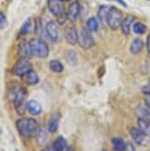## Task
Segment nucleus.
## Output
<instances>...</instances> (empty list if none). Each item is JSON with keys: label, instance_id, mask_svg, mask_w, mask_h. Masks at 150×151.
Instances as JSON below:
<instances>
[{"label": "nucleus", "instance_id": "nucleus-1", "mask_svg": "<svg viewBox=\"0 0 150 151\" xmlns=\"http://www.w3.org/2000/svg\"><path fill=\"white\" fill-rule=\"evenodd\" d=\"M17 129L24 137H32L36 136L39 132L38 122L32 118L20 119L16 122Z\"/></svg>", "mask_w": 150, "mask_h": 151}, {"label": "nucleus", "instance_id": "nucleus-2", "mask_svg": "<svg viewBox=\"0 0 150 151\" xmlns=\"http://www.w3.org/2000/svg\"><path fill=\"white\" fill-rule=\"evenodd\" d=\"M29 45H30L32 55L37 56V58H46L49 56L50 48L47 47V42L44 41H42V39H39V38L32 39L30 41Z\"/></svg>", "mask_w": 150, "mask_h": 151}, {"label": "nucleus", "instance_id": "nucleus-3", "mask_svg": "<svg viewBox=\"0 0 150 151\" xmlns=\"http://www.w3.org/2000/svg\"><path fill=\"white\" fill-rule=\"evenodd\" d=\"M47 7L50 13L56 18L59 25H63L67 21V13L60 0H47Z\"/></svg>", "mask_w": 150, "mask_h": 151}, {"label": "nucleus", "instance_id": "nucleus-4", "mask_svg": "<svg viewBox=\"0 0 150 151\" xmlns=\"http://www.w3.org/2000/svg\"><path fill=\"white\" fill-rule=\"evenodd\" d=\"M27 98L26 89L23 87H18L13 92V102L15 105V109L19 115H23L25 113V100Z\"/></svg>", "mask_w": 150, "mask_h": 151}, {"label": "nucleus", "instance_id": "nucleus-5", "mask_svg": "<svg viewBox=\"0 0 150 151\" xmlns=\"http://www.w3.org/2000/svg\"><path fill=\"white\" fill-rule=\"evenodd\" d=\"M123 20V13L121 12V10H118V8L115 6L110 7L108 18H107V25H108L112 30H117L118 28H120Z\"/></svg>", "mask_w": 150, "mask_h": 151}, {"label": "nucleus", "instance_id": "nucleus-6", "mask_svg": "<svg viewBox=\"0 0 150 151\" xmlns=\"http://www.w3.org/2000/svg\"><path fill=\"white\" fill-rule=\"evenodd\" d=\"M78 42L84 50H90L95 45V40L87 28H82L78 36Z\"/></svg>", "mask_w": 150, "mask_h": 151}, {"label": "nucleus", "instance_id": "nucleus-7", "mask_svg": "<svg viewBox=\"0 0 150 151\" xmlns=\"http://www.w3.org/2000/svg\"><path fill=\"white\" fill-rule=\"evenodd\" d=\"M32 69V64H31L30 60L28 58H19L16 61V63L14 64L13 67V72L16 76L19 77H23L28 71Z\"/></svg>", "mask_w": 150, "mask_h": 151}, {"label": "nucleus", "instance_id": "nucleus-8", "mask_svg": "<svg viewBox=\"0 0 150 151\" xmlns=\"http://www.w3.org/2000/svg\"><path fill=\"white\" fill-rule=\"evenodd\" d=\"M129 134L137 145L142 146V145L146 144V134L141 132L138 127H131L129 129Z\"/></svg>", "mask_w": 150, "mask_h": 151}, {"label": "nucleus", "instance_id": "nucleus-9", "mask_svg": "<svg viewBox=\"0 0 150 151\" xmlns=\"http://www.w3.org/2000/svg\"><path fill=\"white\" fill-rule=\"evenodd\" d=\"M46 32L50 41L56 42L58 40V25L55 21H50L46 25Z\"/></svg>", "mask_w": 150, "mask_h": 151}, {"label": "nucleus", "instance_id": "nucleus-10", "mask_svg": "<svg viewBox=\"0 0 150 151\" xmlns=\"http://www.w3.org/2000/svg\"><path fill=\"white\" fill-rule=\"evenodd\" d=\"M78 36H79V34L75 26H70L65 30V40L69 45H77Z\"/></svg>", "mask_w": 150, "mask_h": 151}, {"label": "nucleus", "instance_id": "nucleus-11", "mask_svg": "<svg viewBox=\"0 0 150 151\" xmlns=\"http://www.w3.org/2000/svg\"><path fill=\"white\" fill-rule=\"evenodd\" d=\"M79 13H80V4L77 0L71 2V4L69 5L68 7V11H67V19L69 20L70 22H74L77 17L79 16Z\"/></svg>", "mask_w": 150, "mask_h": 151}, {"label": "nucleus", "instance_id": "nucleus-12", "mask_svg": "<svg viewBox=\"0 0 150 151\" xmlns=\"http://www.w3.org/2000/svg\"><path fill=\"white\" fill-rule=\"evenodd\" d=\"M134 20H135V17L133 15H131V14L126 15L123 18V22H121V29L123 35H126V36L129 35L131 30L132 29V24H133Z\"/></svg>", "mask_w": 150, "mask_h": 151}, {"label": "nucleus", "instance_id": "nucleus-13", "mask_svg": "<svg viewBox=\"0 0 150 151\" xmlns=\"http://www.w3.org/2000/svg\"><path fill=\"white\" fill-rule=\"evenodd\" d=\"M27 110L29 111V113L33 116H38L42 113V105L39 104V102L36 101V100H30L26 105Z\"/></svg>", "mask_w": 150, "mask_h": 151}, {"label": "nucleus", "instance_id": "nucleus-14", "mask_svg": "<svg viewBox=\"0 0 150 151\" xmlns=\"http://www.w3.org/2000/svg\"><path fill=\"white\" fill-rule=\"evenodd\" d=\"M23 79H24L25 83H26L27 85H30V86L37 85L39 83V81L38 74H37L36 71L33 70V69L28 71V72L23 76Z\"/></svg>", "mask_w": 150, "mask_h": 151}, {"label": "nucleus", "instance_id": "nucleus-15", "mask_svg": "<svg viewBox=\"0 0 150 151\" xmlns=\"http://www.w3.org/2000/svg\"><path fill=\"white\" fill-rule=\"evenodd\" d=\"M135 115H136L137 119L145 121L146 122L150 124V111L148 108H142V107H137L135 109Z\"/></svg>", "mask_w": 150, "mask_h": 151}, {"label": "nucleus", "instance_id": "nucleus-16", "mask_svg": "<svg viewBox=\"0 0 150 151\" xmlns=\"http://www.w3.org/2000/svg\"><path fill=\"white\" fill-rule=\"evenodd\" d=\"M143 47H144V42H142V40L139 38H135L131 44L129 50H131L132 55H138L143 50Z\"/></svg>", "mask_w": 150, "mask_h": 151}, {"label": "nucleus", "instance_id": "nucleus-17", "mask_svg": "<svg viewBox=\"0 0 150 151\" xmlns=\"http://www.w3.org/2000/svg\"><path fill=\"white\" fill-rule=\"evenodd\" d=\"M18 53L21 58H29L31 55H32V52H31V48H30V45L28 44L27 42L23 41L21 44L19 45L18 47Z\"/></svg>", "mask_w": 150, "mask_h": 151}, {"label": "nucleus", "instance_id": "nucleus-18", "mask_svg": "<svg viewBox=\"0 0 150 151\" xmlns=\"http://www.w3.org/2000/svg\"><path fill=\"white\" fill-rule=\"evenodd\" d=\"M109 10H110V7L109 6H105V5H102V6H100V7H99V10H98L99 20H100V22L103 25H105V26L107 25V18H108Z\"/></svg>", "mask_w": 150, "mask_h": 151}, {"label": "nucleus", "instance_id": "nucleus-19", "mask_svg": "<svg viewBox=\"0 0 150 151\" xmlns=\"http://www.w3.org/2000/svg\"><path fill=\"white\" fill-rule=\"evenodd\" d=\"M112 143L114 146L115 151H126V143L123 139L121 137H114L112 139Z\"/></svg>", "mask_w": 150, "mask_h": 151}, {"label": "nucleus", "instance_id": "nucleus-20", "mask_svg": "<svg viewBox=\"0 0 150 151\" xmlns=\"http://www.w3.org/2000/svg\"><path fill=\"white\" fill-rule=\"evenodd\" d=\"M53 148L55 151H63L67 148V142L63 136H58L53 143Z\"/></svg>", "mask_w": 150, "mask_h": 151}, {"label": "nucleus", "instance_id": "nucleus-21", "mask_svg": "<svg viewBox=\"0 0 150 151\" xmlns=\"http://www.w3.org/2000/svg\"><path fill=\"white\" fill-rule=\"evenodd\" d=\"M58 124H59V116L57 114H55V115H53L50 119L49 130L50 132H55L58 129Z\"/></svg>", "mask_w": 150, "mask_h": 151}, {"label": "nucleus", "instance_id": "nucleus-22", "mask_svg": "<svg viewBox=\"0 0 150 151\" xmlns=\"http://www.w3.org/2000/svg\"><path fill=\"white\" fill-rule=\"evenodd\" d=\"M86 28L88 29L90 32H97L99 30V23L98 20L95 18V17H91L87 20L86 23Z\"/></svg>", "mask_w": 150, "mask_h": 151}, {"label": "nucleus", "instance_id": "nucleus-23", "mask_svg": "<svg viewBox=\"0 0 150 151\" xmlns=\"http://www.w3.org/2000/svg\"><path fill=\"white\" fill-rule=\"evenodd\" d=\"M50 70L53 71V72L60 73L63 71L64 66L60 61L57 60V59H53V60L50 62Z\"/></svg>", "mask_w": 150, "mask_h": 151}, {"label": "nucleus", "instance_id": "nucleus-24", "mask_svg": "<svg viewBox=\"0 0 150 151\" xmlns=\"http://www.w3.org/2000/svg\"><path fill=\"white\" fill-rule=\"evenodd\" d=\"M146 30H147L146 25H144L143 23H141V22H136L133 26H132V31H133L134 34H136V35H143V34L146 33Z\"/></svg>", "mask_w": 150, "mask_h": 151}, {"label": "nucleus", "instance_id": "nucleus-25", "mask_svg": "<svg viewBox=\"0 0 150 151\" xmlns=\"http://www.w3.org/2000/svg\"><path fill=\"white\" fill-rule=\"evenodd\" d=\"M137 124H138V129H139L143 133L148 134L150 132V124L146 122L145 121H142V119H137Z\"/></svg>", "mask_w": 150, "mask_h": 151}, {"label": "nucleus", "instance_id": "nucleus-26", "mask_svg": "<svg viewBox=\"0 0 150 151\" xmlns=\"http://www.w3.org/2000/svg\"><path fill=\"white\" fill-rule=\"evenodd\" d=\"M66 58H67V61L69 62L71 65H75L77 63V58H76V53L73 52V50H69L66 55Z\"/></svg>", "mask_w": 150, "mask_h": 151}, {"label": "nucleus", "instance_id": "nucleus-27", "mask_svg": "<svg viewBox=\"0 0 150 151\" xmlns=\"http://www.w3.org/2000/svg\"><path fill=\"white\" fill-rule=\"evenodd\" d=\"M30 28H31V21L30 19H28L23 24V26H22L21 30H20V34L21 35H26V34L30 32Z\"/></svg>", "mask_w": 150, "mask_h": 151}, {"label": "nucleus", "instance_id": "nucleus-28", "mask_svg": "<svg viewBox=\"0 0 150 151\" xmlns=\"http://www.w3.org/2000/svg\"><path fill=\"white\" fill-rule=\"evenodd\" d=\"M7 26V19L6 16L4 15L2 12H0V30L4 29L5 27Z\"/></svg>", "mask_w": 150, "mask_h": 151}, {"label": "nucleus", "instance_id": "nucleus-29", "mask_svg": "<svg viewBox=\"0 0 150 151\" xmlns=\"http://www.w3.org/2000/svg\"><path fill=\"white\" fill-rule=\"evenodd\" d=\"M146 50H147V55L150 58V33L147 36V40H146Z\"/></svg>", "mask_w": 150, "mask_h": 151}, {"label": "nucleus", "instance_id": "nucleus-30", "mask_svg": "<svg viewBox=\"0 0 150 151\" xmlns=\"http://www.w3.org/2000/svg\"><path fill=\"white\" fill-rule=\"evenodd\" d=\"M39 19H37V21H36V24H35V32L37 34H39V31H41L42 29V26H41V22L39 21Z\"/></svg>", "mask_w": 150, "mask_h": 151}, {"label": "nucleus", "instance_id": "nucleus-31", "mask_svg": "<svg viewBox=\"0 0 150 151\" xmlns=\"http://www.w3.org/2000/svg\"><path fill=\"white\" fill-rule=\"evenodd\" d=\"M144 102H145L146 107L150 110V94H145V98H144Z\"/></svg>", "mask_w": 150, "mask_h": 151}, {"label": "nucleus", "instance_id": "nucleus-32", "mask_svg": "<svg viewBox=\"0 0 150 151\" xmlns=\"http://www.w3.org/2000/svg\"><path fill=\"white\" fill-rule=\"evenodd\" d=\"M142 92L144 95H145V94H150V85L149 84L147 85V86H144L142 88Z\"/></svg>", "mask_w": 150, "mask_h": 151}, {"label": "nucleus", "instance_id": "nucleus-33", "mask_svg": "<svg viewBox=\"0 0 150 151\" xmlns=\"http://www.w3.org/2000/svg\"><path fill=\"white\" fill-rule=\"evenodd\" d=\"M126 149L128 151H134L133 146H132L131 144H129V143H126Z\"/></svg>", "mask_w": 150, "mask_h": 151}, {"label": "nucleus", "instance_id": "nucleus-34", "mask_svg": "<svg viewBox=\"0 0 150 151\" xmlns=\"http://www.w3.org/2000/svg\"><path fill=\"white\" fill-rule=\"evenodd\" d=\"M42 151H55V150L53 147H46V148H44Z\"/></svg>", "mask_w": 150, "mask_h": 151}, {"label": "nucleus", "instance_id": "nucleus-35", "mask_svg": "<svg viewBox=\"0 0 150 151\" xmlns=\"http://www.w3.org/2000/svg\"><path fill=\"white\" fill-rule=\"evenodd\" d=\"M66 151H74V149H73L72 147H67L66 148Z\"/></svg>", "mask_w": 150, "mask_h": 151}, {"label": "nucleus", "instance_id": "nucleus-36", "mask_svg": "<svg viewBox=\"0 0 150 151\" xmlns=\"http://www.w3.org/2000/svg\"><path fill=\"white\" fill-rule=\"evenodd\" d=\"M6 1H7V2H9V3H10V2H12V0H6Z\"/></svg>", "mask_w": 150, "mask_h": 151}, {"label": "nucleus", "instance_id": "nucleus-37", "mask_svg": "<svg viewBox=\"0 0 150 151\" xmlns=\"http://www.w3.org/2000/svg\"><path fill=\"white\" fill-rule=\"evenodd\" d=\"M148 83H149V85H150V78H149V80H148Z\"/></svg>", "mask_w": 150, "mask_h": 151}, {"label": "nucleus", "instance_id": "nucleus-38", "mask_svg": "<svg viewBox=\"0 0 150 151\" xmlns=\"http://www.w3.org/2000/svg\"><path fill=\"white\" fill-rule=\"evenodd\" d=\"M102 151H107V150H102Z\"/></svg>", "mask_w": 150, "mask_h": 151}]
</instances>
